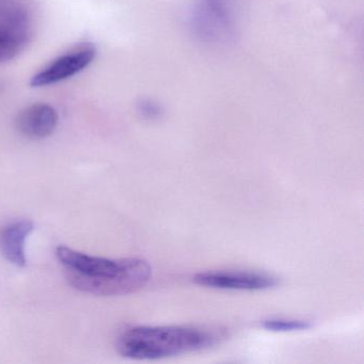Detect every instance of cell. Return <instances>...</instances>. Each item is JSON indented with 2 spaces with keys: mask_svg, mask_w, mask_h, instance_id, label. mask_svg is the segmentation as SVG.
I'll return each mask as SVG.
<instances>
[{
  "mask_svg": "<svg viewBox=\"0 0 364 364\" xmlns=\"http://www.w3.org/2000/svg\"><path fill=\"white\" fill-rule=\"evenodd\" d=\"M56 257L74 289L95 296L112 297L136 293L152 278V267L138 257L112 259L95 257L67 246L56 249Z\"/></svg>",
  "mask_w": 364,
  "mask_h": 364,
  "instance_id": "6da1fadb",
  "label": "cell"
},
{
  "mask_svg": "<svg viewBox=\"0 0 364 364\" xmlns=\"http://www.w3.org/2000/svg\"><path fill=\"white\" fill-rule=\"evenodd\" d=\"M227 336L225 330L197 326H138L117 341V350L131 360H161L212 348Z\"/></svg>",
  "mask_w": 364,
  "mask_h": 364,
  "instance_id": "7a4b0ae2",
  "label": "cell"
},
{
  "mask_svg": "<svg viewBox=\"0 0 364 364\" xmlns=\"http://www.w3.org/2000/svg\"><path fill=\"white\" fill-rule=\"evenodd\" d=\"M31 16L18 0H0V63L12 60L31 41Z\"/></svg>",
  "mask_w": 364,
  "mask_h": 364,
  "instance_id": "3957f363",
  "label": "cell"
},
{
  "mask_svg": "<svg viewBox=\"0 0 364 364\" xmlns=\"http://www.w3.org/2000/svg\"><path fill=\"white\" fill-rule=\"evenodd\" d=\"M97 57L92 43H82L50 61L31 78L33 88H43L65 82L89 67Z\"/></svg>",
  "mask_w": 364,
  "mask_h": 364,
  "instance_id": "277c9868",
  "label": "cell"
},
{
  "mask_svg": "<svg viewBox=\"0 0 364 364\" xmlns=\"http://www.w3.org/2000/svg\"><path fill=\"white\" fill-rule=\"evenodd\" d=\"M193 279L200 287L223 291H267L280 284V279L274 274L249 270H210L199 272Z\"/></svg>",
  "mask_w": 364,
  "mask_h": 364,
  "instance_id": "5b68a950",
  "label": "cell"
},
{
  "mask_svg": "<svg viewBox=\"0 0 364 364\" xmlns=\"http://www.w3.org/2000/svg\"><path fill=\"white\" fill-rule=\"evenodd\" d=\"M58 112L50 104L36 103L21 110L16 117L18 131L29 139H46L56 131Z\"/></svg>",
  "mask_w": 364,
  "mask_h": 364,
  "instance_id": "8992f818",
  "label": "cell"
},
{
  "mask_svg": "<svg viewBox=\"0 0 364 364\" xmlns=\"http://www.w3.org/2000/svg\"><path fill=\"white\" fill-rule=\"evenodd\" d=\"M33 229V221L27 219L14 221L0 229V253L9 263L18 267L27 265L26 242Z\"/></svg>",
  "mask_w": 364,
  "mask_h": 364,
  "instance_id": "52a82bcc",
  "label": "cell"
},
{
  "mask_svg": "<svg viewBox=\"0 0 364 364\" xmlns=\"http://www.w3.org/2000/svg\"><path fill=\"white\" fill-rule=\"evenodd\" d=\"M262 327L272 332L304 331L312 327V323L304 319L270 318L263 321Z\"/></svg>",
  "mask_w": 364,
  "mask_h": 364,
  "instance_id": "ba28073f",
  "label": "cell"
}]
</instances>
